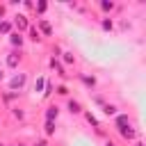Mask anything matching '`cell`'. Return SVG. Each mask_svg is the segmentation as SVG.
<instances>
[{
  "mask_svg": "<svg viewBox=\"0 0 146 146\" xmlns=\"http://www.w3.org/2000/svg\"><path fill=\"white\" fill-rule=\"evenodd\" d=\"M25 82H27V73H14V75L7 80V87H9V91L18 94V91L25 87Z\"/></svg>",
  "mask_w": 146,
  "mask_h": 146,
  "instance_id": "1",
  "label": "cell"
},
{
  "mask_svg": "<svg viewBox=\"0 0 146 146\" xmlns=\"http://www.w3.org/2000/svg\"><path fill=\"white\" fill-rule=\"evenodd\" d=\"M9 21H11L14 30H16V32H21V34H25V32H27V27L32 25V21H30L25 14H16V16H11Z\"/></svg>",
  "mask_w": 146,
  "mask_h": 146,
  "instance_id": "2",
  "label": "cell"
},
{
  "mask_svg": "<svg viewBox=\"0 0 146 146\" xmlns=\"http://www.w3.org/2000/svg\"><path fill=\"white\" fill-rule=\"evenodd\" d=\"M21 62H23V50H9V52L5 55V64H7V68H18Z\"/></svg>",
  "mask_w": 146,
  "mask_h": 146,
  "instance_id": "3",
  "label": "cell"
},
{
  "mask_svg": "<svg viewBox=\"0 0 146 146\" xmlns=\"http://www.w3.org/2000/svg\"><path fill=\"white\" fill-rule=\"evenodd\" d=\"M36 30H39V34L41 36H52L55 34V27L50 25V21L48 18H36V25H34Z\"/></svg>",
  "mask_w": 146,
  "mask_h": 146,
  "instance_id": "4",
  "label": "cell"
},
{
  "mask_svg": "<svg viewBox=\"0 0 146 146\" xmlns=\"http://www.w3.org/2000/svg\"><path fill=\"white\" fill-rule=\"evenodd\" d=\"M9 46H11V50H23V46H25V34H21V32H11L9 34Z\"/></svg>",
  "mask_w": 146,
  "mask_h": 146,
  "instance_id": "5",
  "label": "cell"
},
{
  "mask_svg": "<svg viewBox=\"0 0 146 146\" xmlns=\"http://www.w3.org/2000/svg\"><path fill=\"white\" fill-rule=\"evenodd\" d=\"M75 78L84 84V89H96V84H98V80H96V75H91V73H75Z\"/></svg>",
  "mask_w": 146,
  "mask_h": 146,
  "instance_id": "6",
  "label": "cell"
},
{
  "mask_svg": "<svg viewBox=\"0 0 146 146\" xmlns=\"http://www.w3.org/2000/svg\"><path fill=\"white\" fill-rule=\"evenodd\" d=\"M48 64H50V68H52V71L57 73V78H62V80H66V78H68V73H66V66H64V64H62L59 59L50 57V59H48Z\"/></svg>",
  "mask_w": 146,
  "mask_h": 146,
  "instance_id": "7",
  "label": "cell"
},
{
  "mask_svg": "<svg viewBox=\"0 0 146 146\" xmlns=\"http://www.w3.org/2000/svg\"><path fill=\"white\" fill-rule=\"evenodd\" d=\"M59 112H62V107H59L57 103H50V105L46 107V112H43V119H46V121H55V123H57Z\"/></svg>",
  "mask_w": 146,
  "mask_h": 146,
  "instance_id": "8",
  "label": "cell"
},
{
  "mask_svg": "<svg viewBox=\"0 0 146 146\" xmlns=\"http://www.w3.org/2000/svg\"><path fill=\"white\" fill-rule=\"evenodd\" d=\"M82 116H84V121H87V123H89V125H91V128H94V130H96V132H98L100 137L105 135V132L100 130V123H98V119H96V116H94L91 112H87V110H84V112H82Z\"/></svg>",
  "mask_w": 146,
  "mask_h": 146,
  "instance_id": "9",
  "label": "cell"
},
{
  "mask_svg": "<svg viewBox=\"0 0 146 146\" xmlns=\"http://www.w3.org/2000/svg\"><path fill=\"white\" fill-rule=\"evenodd\" d=\"M66 110H68L73 116H78V114H82V112H84V110H82V105H80L75 98H71V96L66 98Z\"/></svg>",
  "mask_w": 146,
  "mask_h": 146,
  "instance_id": "10",
  "label": "cell"
},
{
  "mask_svg": "<svg viewBox=\"0 0 146 146\" xmlns=\"http://www.w3.org/2000/svg\"><path fill=\"white\" fill-rule=\"evenodd\" d=\"M25 39H30L32 43H41V41H43V36H41V34H39V30L34 27V23L27 27V36H25Z\"/></svg>",
  "mask_w": 146,
  "mask_h": 146,
  "instance_id": "11",
  "label": "cell"
},
{
  "mask_svg": "<svg viewBox=\"0 0 146 146\" xmlns=\"http://www.w3.org/2000/svg\"><path fill=\"white\" fill-rule=\"evenodd\" d=\"M59 62H62L64 66H73V64H75V55H73L71 50H62V55H59Z\"/></svg>",
  "mask_w": 146,
  "mask_h": 146,
  "instance_id": "12",
  "label": "cell"
},
{
  "mask_svg": "<svg viewBox=\"0 0 146 146\" xmlns=\"http://www.w3.org/2000/svg\"><path fill=\"white\" fill-rule=\"evenodd\" d=\"M125 125H130V116H128V114H116V116H114V128L121 130V128H125Z\"/></svg>",
  "mask_w": 146,
  "mask_h": 146,
  "instance_id": "13",
  "label": "cell"
},
{
  "mask_svg": "<svg viewBox=\"0 0 146 146\" xmlns=\"http://www.w3.org/2000/svg\"><path fill=\"white\" fill-rule=\"evenodd\" d=\"M119 135H121L123 139H128V141L137 139V130H135L132 125H125V128H121V130H119Z\"/></svg>",
  "mask_w": 146,
  "mask_h": 146,
  "instance_id": "14",
  "label": "cell"
},
{
  "mask_svg": "<svg viewBox=\"0 0 146 146\" xmlns=\"http://www.w3.org/2000/svg\"><path fill=\"white\" fill-rule=\"evenodd\" d=\"M103 114H105V116H116V114H119V107H116L114 103L105 100V105H103Z\"/></svg>",
  "mask_w": 146,
  "mask_h": 146,
  "instance_id": "15",
  "label": "cell"
},
{
  "mask_svg": "<svg viewBox=\"0 0 146 146\" xmlns=\"http://www.w3.org/2000/svg\"><path fill=\"white\" fill-rule=\"evenodd\" d=\"M14 32V25H11V21L9 18H0V34H11Z\"/></svg>",
  "mask_w": 146,
  "mask_h": 146,
  "instance_id": "16",
  "label": "cell"
},
{
  "mask_svg": "<svg viewBox=\"0 0 146 146\" xmlns=\"http://www.w3.org/2000/svg\"><path fill=\"white\" fill-rule=\"evenodd\" d=\"M55 132H57V123H55V121H46V123H43V135H46V137H52Z\"/></svg>",
  "mask_w": 146,
  "mask_h": 146,
  "instance_id": "17",
  "label": "cell"
},
{
  "mask_svg": "<svg viewBox=\"0 0 146 146\" xmlns=\"http://www.w3.org/2000/svg\"><path fill=\"white\" fill-rule=\"evenodd\" d=\"M100 27H103V32H112V30H114V21H112L110 16H103V18H100Z\"/></svg>",
  "mask_w": 146,
  "mask_h": 146,
  "instance_id": "18",
  "label": "cell"
},
{
  "mask_svg": "<svg viewBox=\"0 0 146 146\" xmlns=\"http://www.w3.org/2000/svg\"><path fill=\"white\" fill-rule=\"evenodd\" d=\"M32 7H34V11H36V18H41V16L48 11V2H34Z\"/></svg>",
  "mask_w": 146,
  "mask_h": 146,
  "instance_id": "19",
  "label": "cell"
},
{
  "mask_svg": "<svg viewBox=\"0 0 146 146\" xmlns=\"http://www.w3.org/2000/svg\"><path fill=\"white\" fill-rule=\"evenodd\" d=\"M9 112H11V116H14L16 121H23V119H25V110L18 107V105H16V107H9Z\"/></svg>",
  "mask_w": 146,
  "mask_h": 146,
  "instance_id": "20",
  "label": "cell"
},
{
  "mask_svg": "<svg viewBox=\"0 0 146 146\" xmlns=\"http://www.w3.org/2000/svg\"><path fill=\"white\" fill-rule=\"evenodd\" d=\"M98 7H100V9L105 11V14H112V11L116 9V5H114L112 0H110V2H107V0H103V2H98Z\"/></svg>",
  "mask_w": 146,
  "mask_h": 146,
  "instance_id": "21",
  "label": "cell"
},
{
  "mask_svg": "<svg viewBox=\"0 0 146 146\" xmlns=\"http://www.w3.org/2000/svg\"><path fill=\"white\" fill-rule=\"evenodd\" d=\"M55 94L62 96V98H68V87L62 82V84H55Z\"/></svg>",
  "mask_w": 146,
  "mask_h": 146,
  "instance_id": "22",
  "label": "cell"
},
{
  "mask_svg": "<svg viewBox=\"0 0 146 146\" xmlns=\"http://www.w3.org/2000/svg\"><path fill=\"white\" fill-rule=\"evenodd\" d=\"M43 87H46V78L39 75V78L34 80V91H41V94H43Z\"/></svg>",
  "mask_w": 146,
  "mask_h": 146,
  "instance_id": "23",
  "label": "cell"
},
{
  "mask_svg": "<svg viewBox=\"0 0 146 146\" xmlns=\"http://www.w3.org/2000/svg\"><path fill=\"white\" fill-rule=\"evenodd\" d=\"M94 103H96V105H100V107H103V105H105V98H103V96H100V94H94Z\"/></svg>",
  "mask_w": 146,
  "mask_h": 146,
  "instance_id": "24",
  "label": "cell"
},
{
  "mask_svg": "<svg viewBox=\"0 0 146 146\" xmlns=\"http://www.w3.org/2000/svg\"><path fill=\"white\" fill-rule=\"evenodd\" d=\"M32 146H48V141H46V139H36Z\"/></svg>",
  "mask_w": 146,
  "mask_h": 146,
  "instance_id": "25",
  "label": "cell"
},
{
  "mask_svg": "<svg viewBox=\"0 0 146 146\" xmlns=\"http://www.w3.org/2000/svg\"><path fill=\"white\" fill-rule=\"evenodd\" d=\"M5 11H7V5H0V16H5Z\"/></svg>",
  "mask_w": 146,
  "mask_h": 146,
  "instance_id": "26",
  "label": "cell"
},
{
  "mask_svg": "<svg viewBox=\"0 0 146 146\" xmlns=\"http://www.w3.org/2000/svg\"><path fill=\"white\" fill-rule=\"evenodd\" d=\"M5 80V68H0V82Z\"/></svg>",
  "mask_w": 146,
  "mask_h": 146,
  "instance_id": "27",
  "label": "cell"
},
{
  "mask_svg": "<svg viewBox=\"0 0 146 146\" xmlns=\"http://www.w3.org/2000/svg\"><path fill=\"white\" fill-rule=\"evenodd\" d=\"M105 146H116V144H114V141H110V139H107V141H105Z\"/></svg>",
  "mask_w": 146,
  "mask_h": 146,
  "instance_id": "28",
  "label": "cell"
},
{
  "mask_svg": "<svg viewBox=\"0 0 146 146\" xmlns=\"http://www.w3.org/2000/svg\"><path fill=\"white\" fill-rule=\"evenodd\" d=\"M135 146H144V144H141V141H135Z\"/></svg>",
  "mask_w": 146,
  "mask_h": 146,
  "instance_id": "29",
  "label": "cell"
},
{
  "mask_svg": "<svg viewBox=\"0 0 146 146\" xmlns=\"http://www.w3.org/2000/svg\"><path fill=\"white\" fill-rule=\"evenodd\" d=\"M14 146H25V144H14Z\"/></svg>",
  "mask_w": 146,
  "mask_h": 146,
  "instance_id": "30",
  "label": "cell"
},
{
  "mask_svg": "<svg viewBox=\"0 0 146 146\" xmlns=\"http://www.w3.org/2000/svg\"><path fill=\"white\" fill-rule=\"evenodd\" d=\"M0 146H5V144H2V141H0Z\"/></svg>",
  "mask_w": 146,
  "mask_h": 146,
  "instance_id": "31",
  "label": "cell"
}]
</instances>
